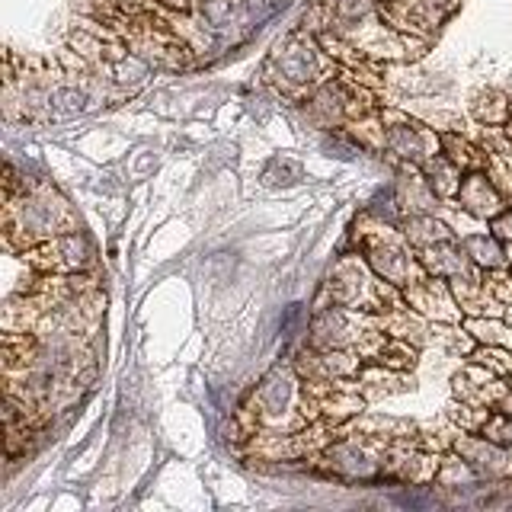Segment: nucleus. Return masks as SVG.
Instances as JSON below:
<instances>
[{
  "label": "nucleus",
  "mask_w": 512,
  "mask_h": 512,
  "mask_svg": "<svg viewBox=\"0 0 512 512\" xmlns=\"http://www.w3.org/2000/svg\"><path fill=\"white\" fill-rule=\"evenodd\" d=\"M442 144H445L448 151H452V154H448V157H452V164H458V167H480V157H477L480 151L471 148L468 141H458L455 135H445Z\"/></svg>",
  "instance_id": "obj_12"
},
{
  "label": "nucleus",
  "mask_w": 512,
  "mask_h": 512,
  "mask_svg": "<svg viewBox=\"0 0 512 512\" xmlns=\"http://www.w3.org/2000/svg\"><path fill=\"white\" fill-rule=\"evenodd\" d=\"M384 144H388V151L407 157V160H426L429 151H432V138L423 132V128L416 125H391L388 132H384Z\"/></svg>",
  "instance_id": "obj_4"
},
{
  "label": "nucleus",
  "mask_w": 512,
  "mask_h": 512,
  "mask_svg": "<svg viewBox=\"0 0 512 512\" xmlns=\"http://www.w3.org/2000/svg\"><path fill=\"white\" fill-rule=\"evenodd\" d=\"M327 461H330V468L349 477H372L375 471V461L368 458L362 445H336L327 452Z\"/></svg>",
  "instance_id": "obj_5"
},
{
  "label": "nucleus",
  "mask_w": 512,
  "mask_h": 512,
  "mask_svg": "<svg viewBox=\"0 0 512 512\" xmlns=\"http://www.w3.org/2000/svg\"><path fill=\"white\" fill-rule=\"evenodd\" d=\"M260 397H263L266 413H279L282 407H288V400H292V381H288V375H282V372H272L263 381Z\"/></svg>",
  "instance_id": "obj_7"
},
{
  "label": "nucleus",
  "mask_w": 512,
  "mask_h": 512,
  "mask_svg": "<svg viewBox=\"0 0 512 512\" xmlns=\"http://www.w3.org/2000/svg\"><path fill=\"white\" fill-rule=\"evenodd\" d=\"M410 224L416 228V231H407L413 244H426V247H432V244H445V240H448V231L442 228L439 221H432V218H413Z\"/></svg>",
  "instance_id": "obj_10"
},
{
  "label": "nucleus",
  "mask_w": 512,
  "mask_h": 512,
  "mask_svg": "<svg viewBox=\"0 0 512 512\" xmlns=\"http://www.w3.org/2000/svg\"><path fill=\"white\" fill-rule=\"evenodd\" d=\"M464 247H468V256L480 266H500L503 263V250L496 244V237H468L464 240Z\"/></svg>",
  "instance_id": "obj_9"
},
{
  "label": "nucleus",
  "mask_w": 512,
  "mask_h": 512,
  "mask_svg": "<svg viewBox=\"0 0 512 512\" xmlns=\"http://www.w3.org/2000/svg\"><path fill=\"white\" fill-rule=\"evenodd\" d=\"M164 7H173V10H186L189 7V0H160Z\"/></svg>",
  "instance_id": "obj_17"
},
{
  "label": "nucleus",
  "mask_w": 512,
  "mask_h": 512,
  "mask_svg": "<svg viewBox=\"0 0 512 512\" xmlns=\"http://www.w3.org/2000/svg\"><path fill=\"white\" fill-rule=\"evenodd\" d=\"M474 330V336H480V340H487L493 346H512V327H503L500 320H471L468 324Z\"/></svg>",
  "instance_id": "obj_11"
},
{
  "label": "nucleus",
  "mask_w": 512,
  "mask_h": 512,
  "mask_svg": "<svg viewBox=\"0 0 512 512\" xmlns=\"http://www.w3.org/2000/svg\"><path fill=\"white\" fill-rule=\"evenodd\" d=\"M487 432L496 445H512V416H493Z\"/></svg>",
  "instance_id": "obj_14"
},
{
  "label": "nucleus",
  "mask_w": 512,
  "mask_h": 512,
  "mask_svg": "<svg viewBox=\"0 0 512 512\" xmlns=\"http://www.w3.org/2000/svg\"><path fill=\"white\" fill-rule=\"evenodd\" d=\"M394 503H400V506H429L432 500H429V496H420V493H400V496H394Z\"/></svg>",
  "instance_id": "obj_16"
},
{
  "label": "nucleus",
  "mask_w": 512,
  "mask_h": 512,
  "mask_svg": "<svg viewBox=\"0 0 512 512\" xmlns=\"http://www.w3.org/2000/svg\"><path fill=\"white\" fill-rule=\"evenodd\" d=\"M314 48L311 45H288L279 55V74L292 84H308L314 77Z\"/></svg>",
  "instance_id": "obj_6"
},
{
  "label": "nucleus",
  "mask_w": 512,
  "mask_h": 512,
  "mask_svg": "<svg viewBox=\"0 0 512 512\" xmlns=\"http://www.w3.org/2000/svg\"><path fill=\"white\" fill-rule=\"evenodd\" d=\"M458 199L471 215H480V218H496L503 208L500 189H496L484 173H471L468 180L458 186Z\"/></svg>",
  "instance_id": "obj_2"
},
{
  "label": "nucleus",
  "mask_w": 512,
  "mask_h": 512,
  "mask_svg": "<svg viewBox=\"0 0 512 512\" xmlns=\"http://www.w3.org/2000/svg\"><path fill=\"white\" fill-rule=\"evenodd\" d=\"M493 234L500 240H512V212H503L493 218Z\"/></svg>",
  "instance_id": "obj_15"
},
{
  "label": "nucleus",
  "mask_w": 512,
  "mask_h": 512,
  "mask_svg": "<svg viewBox=\"0 0 512 512\" xmlns=\"http://www.w3.org/2000/svg\"><path fill=\"white\" fill-rule=\"evenodd\" d=\"M87 93L74 87V84H64V87H55L52 93H48V106H52L55 112H61V116H77V112L87 109Z\"/></svg>",
  "instance_id": "obj_8"
},
{
  "label": "nucleus",
  "mask_w": 512,
  "mask_h": 512,
  "mask_svg": "<svg viewBox=\"0 0 512 512\" xmlns=\"http://www.w3.org/2000/svg\"><path fill=\"white\" fill-rule=\"evenodd\" d=\"M61 205H55L52 192H39V196H23V208H20V228L26 234V240H36L45 234H55V212Z\"/></svg>",
  "instance_id": "obj_1"
},
{
  "label": "nucleus",
  "mask_w": 512,
  "mask_h": 512,
  "mask_svg": "<svg viewBox=\"0 0 512 512\" xmlns=\"http://www.w3.org/2000/svg\"><path fill=\"white\" fill-rule=\"evenodd\" d=\"M36 256H45V260H36L45 269H80L84 263H90V244L74 231V234L58 237L55 244H48Z\"/></svg>",
  "instance_id": "obj_3"
},
{
  "label": "nucleus",
  "mask_w": 512,
  "mask_h": 512,
  "mask_svg": "<svg viewBox=\"0 0 512 512\" xmlns=\"http://www.w3.org/2000/svg\"><path fill=\"white\" fill-rule=\"evenodd\" d=\"M231 0H202V16H205V23H212V26H224L231 20Z\"/></svg>",
  "instance_id": "obj_13"
}]
</instances>
